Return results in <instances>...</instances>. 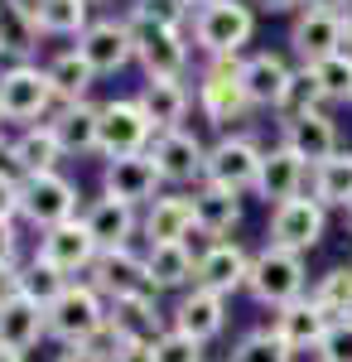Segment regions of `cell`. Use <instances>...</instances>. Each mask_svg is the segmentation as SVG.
<instances>
[{"mask_svg":"<svg viewBox=\"0 0 352 362\" xmlns=\"http://www.w3.org/2000/svg\"><path fill=\"white\" fill-rule=\"evenodd\" d=\"M246 290H251L261 305H271V309H285V305H295V300H304V295H309V271H304V256H295V251L271 247V242H266V247L251 256Z\"/></svg>","mask_w":352,"mask_h":362,"instance_id":"6da1fadb","label":"cell"},{"mask_svg":"<svg viewBox=\"0 0 352 362\" xmlns=\"http://www.w3.org/2000/svg\"><path fill=\"white\" fill-rule=\"evenodd\" d=\"M256 34L251 0H208L193 15V39L208 58H237Z\"/></svg>","mask_w":352,"mask_h":362,"instance_id":"7a4b0ae2","label":"cell"},{"mask_svg":"<svg viewBox=\"0 0 352 362\" xmlns=\"http://www.w3.org/2000/svg\"><path fill=\"white\" fill-rule=\"evenodd\" d=\"M44 314H49V334L68 348H92V338H102L107 329V309L92 285H68Z\"/></svg>","mask_w":352,"mask_h":362,"instance_id":"3957f363","label":"cell"},{"mask_svg":"<svg viewBox=\"0 0 352 362\" xmlns=\"http://www.w3.org/2000/svg\"><path fill=\"white\" fill-rule=\"evenodd\" d=\"M266 150L256 145V136H222L208 150V165H203V184L227 189V194L242 198L246 189H256V174H261Z\"/></svg>","mask_w":352,"mask_h":362,"instance_id":"277c9868","label":"cell"},{"mask_svg":"<svg viewBox=\"0 0 352 362\" xmlns=\"http://www.w3.org/2000/svg\"><path fill=\"white\" fill-rule=\"evenodd\" d=\"M198 107L213 126H232L251 112V97L242 87V58H213V68L198 83Z\"/></svg>","mask_w":352,"mask_h":362,"instance_id":"5b68a950","label":"cell"},{"mask_svg":"<svg viewBox=\"0 0 352 362\" xmlns=\"http://www.w3.org/2000/svg\"><path fill=\"white\" fill-rule=\"evenodd\" d=\"M324 227H328V208L319 198H290V203H280L271 208V247H285L304 256V251H314L324 242Z\"/></svg>","mask_w":352,"mask_h":362,"instance_id":"8992f818","label":"cell"},{"mask_svg":"<svg viewBox=\"0 0 352 362\" xmlns=\"http://www.w3.org/2000/svg\"><path fill=\"white\" fill-rule=\"evenodd\" d=\"M343 44H348L343 15H333V10L304 5L295 15V25H290V54L299 58V68H314V63H324V58L343 54Z\"/></svg>","mask_w":352,"mask_h":362,"instance_id":"52a82bcc","label":"cell"},{"mask_svg":"<svg viewBox=\"0 0 352 362\" xmlns=\"http://www.w3.org/2000/svg\"><path fill=\"white\" fill-rule=\"evenodd\" d=\"M126 25H131V39H136V58L145 63L150 78H184V68H189V44H184L179 29L150 25V20H140V15H131Z\"/></svg>","mask_w":352,"mask_h":362,"instance_id":"ba28073f","label":"cell"},{"mask_svg":"<svg viewBox=\"0 0 352 362\" xmlns=\"http://www.w3.org/2000/svg\"><path fill=\"white\" fill-rule=\"evenodd\" d=\"M73 208H78V189L63 174H34V179L20 184V213L44 232L73 223Z\"/></svg>","mask_w":352,"mask_h":362,"instance_id":"9c48e42d","label":"cell"},{"mask_svg":"<svg viewBox=\"0 0 352 362\" xmlns=\"http://www.w3.org/2000/svg\"><path fill=\"white\" fill-rule=\"evenodd\" d=\"M150 131H155V121L145 116L140 102H111V107H102V136H97V150H102L107 160L145 155Z\"/></svg>","mask_w":352,"mask_h":362,"instance_id":"30bf717a","label":"cell"},{"mask_svg":"<svg viewBox=\"0 0 352 362\" xmlns=\"http://www.w3.org/2000/svg\"><path fill=\"white\" fill-rule=\"evenodd\" d=\"M54 97L58 92H54V83H49V68L15 63V68L0 78V116H10V121H34Z\"/></svg>","mask_w":352,"mask_h":362,"instance_id":"8fae6325","label":"cell"},{"mask_svg":"<svg viewBox=\"0 0 352 362\" xmlns=\"http://www.w3.org/2000/svg\"><path fill=\"white\" fill-rule=\"evenodd\" d=\"M280 145L295 150L304 165H324L333 160L343 145H338V121L328 112H309V116H295V121H280Z\"/></svg>","mask_w":352,"mask_h":362,"instance_id":"7c38bea8","label":"cell"},{"mask_svg":"<svg viewBox=\"0 0 352 362\" xmlns=\"http://www.w3.org/2000/svg\"><path fill=\"white\" fill-rule=\"evenodd\" d=\"M164 184L160 165H155V155H126V160H111L107 174H102V189L107 198L116 203H126V208H136V203H155V189Z\"/></svg>","mask_w":352,"mask_h":362,"instance_id":"4fadbf2b","label":"cell"},{"mask_svg":"<svg viewBox=\"0 0 352 362\" xmlns=\"http://www.w3.org/2000/svg\"><path fill=\"white\" fill-rule=\"evenodd\" d=\"M246 276H251V256H246L242 242H213V247L198 256V276L193 285H203V290H213V295H237L246 290Z\"/></svg>","mask_w":352,"mask_h":362,"instance_id":"5bb4252c","label":"cell"},{"mask_svg":"<svg viewBox=\"0 0 352 362\" xmlns=\"http://www.w3.org/2000/svg\"><path fill=\"white\" fill-rule=\"evenodd\" d=\"M78 54L87 58L92 73H116L136 58V39H131V25H116V20H97V25L82 29Z\"/></svg>","mask_w":352,"mask_h":362,"instance_id":"9a60e30c","label":"cell"},{"mask_svg":"<svg viewBox=\"0 0 352 362\" xmlns=\"http://www.w3.org/2000/svg\"><path fill=\"white\" fill-rule=\"evenodd\" d=\"M271 329L280 334V343H285L290 353H319V343L328 338L333 319H328L324 309L304 295V300H295V305L275 309V324H271Z\"/></svg>","mask_w":352,"mask_h":362,"instance_id":"2e32d148","label":"cell"},{"mask_svg":"<svg viewBox=\"0 0 352 362\" xmlns=\"http://www.w3.org/2000/svg\"><path fill=\"white\" fill-rule=\"evenodd\" d=\"M97 251H102V247L92 242L87 223H63V227H49V232H44V242H39V261H49L54 271L73 276V271L97 266Z\"/></svg>","mask_w":352,"mask_h":362,"instance_id":"e0dca14e","label":"cell"},{"mask_svg":"<svg viewBox=\"0 0 352 362\" xmlns=\"http://www.w3.org/2000/svg\"><path fill=\"white\" fill-rule=\"evenodd\" d=\"M304 179H309V165L299 160L295 150L271 145L266 160H261V174H256V194L266 198L271 208H280V203H290V198L304 194Z\"/></svg>","mask_w":352,"mask_h":362,"instance_id":"ac0fdd59","label":"cell"},{"mask_svg":"<svg viewBox=\"0 0 352 362\" xmlns=\"http://www.w3.org/2000/svg\"><path fill=\"white\" fill-rule=\"evenodd\" d=\"M290 78H295V68H290L280 54H251V58H242V87H246V97H251V107L280 112Z\"/></svg>","mask_w":352,"mask_h":362,"instance_id":"d6986e66","label":"cell"},{"mask_svg":"<svg viewBox=\"0 0 352 362\" xmlns=\"http://www.w3.org/2000/svg\"><path fill=\"white\" fill-rule=\"evenodd\" d=\"M44 334H49V314H44L39 300H29L25 290H20L15 300L0 305V348H10V353H29Z\"/></svg>","mask_w":352,"mask_h":362,"instance_id":"ffe728a7","label":"cell"},{"mask_svg":"<svg viewBox=\"0 0 352 362\" xmlns=\"http://www.w3.org/2000/svg\"><path fill=\"white\" fill-rule=\"evenodd\" d=\"M155 165L169 184H193L203 179V165H208V150L198 145L193 131H164L155 140Z\"/></svg>","mask_w":352,"mask_h":362,"instance_id":"44dd1931","label":"cell"},{"mask_svg":"<svg viewBox=\"0 0 352 362\" xmlns=\"http://www.w3.org/2000/svg\"><path fill=\"white\" fill-rule=\"evenodd\" d=\"M222 324H227V300L213 295V290H203V285H193L189 295L179 300V309H174V329L189 334V338H198V343L217 338Z\"/></svg>","mask_w":352,"mask_h":362,"instance_id":"7402d4cb","label":"cell"},{"mask_svg":"<svg viewBox=\"0 0 352 362\" xmlns=\"http://www.w3.org/2000/svg\"><path fill=\"white\" fill-rule=\"evenodd\" d=\"M107 324H111V334L121 338V343H155V338L164 334L160 309H155L150 295H121V300H111Z\"/></svg>","mask_w":352,"mask_h":362,"instance_id":"603a6c76","label":"cell"},{"mask_svg":"<svg viewBox=\"0 0 352 362\" xmlns=\"http://www.w3.org/2000/svg\"><path fill=\"white\" fill-rule=\"evenodd\" d=\"M242 223V198L227 194V189H213V184H203L198 194H193V227L203 232V237H217V242H227V232Z\"/></svg>","mask_w":352,"mask_h":362,"instance_id":"cb8c5ba5","label":"cell"},{"mask_svg":"<svg viewBox=\"0 0 352 362\" xmlns=\"http://www.w3.org/2000/svg\"><path fill=\"white\" fill-rule=\"evenodd\" d=\"M82 223H87L92 242L102 251H126L131 232H136V208H126V203H116V198H97Z\"/></svg>","mask_w":352,"mask_h":362,"instance_id":"d4e9b609","label":"cell"},{"mask_svg":"<svg viewBox=\"0 0 352 362\" xmlns=\"http://www.w3.org/2000/svg\"><path fill=\"white\" fill-rule=\"evenodd\" d=\"M140 107H145V116L155 121V131H184L179 121L189 116V92H184V83L179 78H150L145 83V92H140Z\"/></svg>","mask_w":352,"mask_h":362,"instance_id":"484cf974","label":"cell"},{"mask_svg":"<svg viewBox=\"0 0 352 362\" xmlns=\"http://www.w3.org/2000/svg\"><path fill=\"white\" fill-rule=\"evenodd\" d=\"M49 131L58 136L63 155H87V150H97V136H102V112L87 102H73L58 112V121H49Z\"/></svg>","mask_w":352,"mask_h":362,"instance_id":"4316f807","label":"cell"},{"mask_svg":"<svg viewBox=\"0 0 352 362\" xmlns=\"http://www.w3.org/2000/svg\"><path fill=\"white\" fill-rule=\"evenodd\" d=\"M145 276H150V290H179L198 276V261H193L189 242H164V247H150L145 256Z\"/></svg>","mask_w":352,"mask_h":362,"instance_id":"83f0119b","label":"cell"},{"mask_svg":"<svg viewBox=\"0 0 352 362\" xmlns=\"http://www.w3.org/2000/svg\"><path fill=\"white\" fill-rule=\"evenodd\" d=\"M97 290H111V300H121V295H150L145 261H136L131 251H102L97 256Z\"/></svg>","mask_w":352,"mask_h":362,"instance_id":"f1b7e54d","label":"cell"},{"mask_svg":"<svg viewBox=\"0 0 352 362\" xmlns=\"http://www.w3.org/2000/svg\"><path fill=\"white\" fill-rule=\"evenodd\" d=\"M193 232V198H155L150 213H145V237L150 247L164 242H184Z\"/></svg>","mask_w":352,"mask_h":362,"instance_id":"f546056e","label":"cell"},{"mask_svg":"<svg viewBox=\"0 0 352 362\" xmlns=\"http://www.w3.org/2000/svg\"><path fill=\"white\" fill-rule=\"evenodd\" d=\"M309 189H314L309 198H319L324 208H348L352 203V150H338L333 160L309 169Z\"/></svg>","mask_w":352,"mask_h":362,"instance_id":"4dcf8cb0","label":"cell"},{"mask_svg":"<svg viewBox=\"0 0 352 362\" xmlns=\"http://www.w3.org/2000/svg\"><path fill=\"white\" fill-rule=\"evenodd\" d=\"M58 155H63V145H58V136L49 131V126H29L25 136L10 145V160L25 169L29 179H34V174H54Z\"/></svg>","mask_w":352,"mask_h":362,"instance_id":"1f68e13d","label":"cell"},{"mask_svg":"<svg viewBox=\"0 0 352 362\" xmlns=\"http://www.w3.org/2000/svg\"><path fill=\"white\" fill-rule=\"evenodd\" d=\"M309 300L324 309L328 319H352V266H333L314 280Z\"/></svg>","mask_w":352,"mask_h":362,"instance_id":"d6a6232c","label":"cell"},{"mask_svg":"<svg viewBox=\"0 0 352 362\" xmlns=\"http://www.w3.org/2000/svg\"><path fill=\"white\" fill-rule=\"evenodd\" d=\"M92 78H97V73L87 68V58H82L78 49H73V54H58L54 63H49V83H54V92L68 102V107L82 102V92L92 87Z\"/></svg>","mask_w":352,"mask_h":362,"instance_id":"836d02e7","label":"cell"},{"mask_svg":"<svg viewBox=\"0 0 352 362\" xmlns=\"http://www.w3.org/2000/svg\"><path fill=\"white\" fill-rule=\"evenodd\" d=\"M309 112H324V87L309 68H295V78L285 87V102H280V121H295V116Z\"/></svg>","mask_w":352,"mask_h":362,"instance_id":"e575fe53","label":"cell"},{"mask_svg":"<svg viewBox=\"0 0 352 362\" xmlns=\"http://www.w3.org/2000/svg\"><path fill=\"white\" fill-rule=\"evenodd\" d=\"M39 29L44 34H82L87 0H39Z\"/></svg>","mask_w":352,"mask_h":362,"instance_id":"d590c367","label":"cell"},{"mask_svg":"<svg viewBox=\"0 0 352 362\" xmlns=\"http://www.w3.org/2000/svg\"><path fill=\"white\" fill-rule=\"evenodd\" d=\"M309 73H314L319 87H324V102H352V54L348 49L324 58V63H314Z\"/></svg>","mask_w":352,"mask_h":362,"instance_id":"8d00e7d4","label":"cell"},{"mask_svg":"<svg viewBox=\"0 0 352 362\" xmlns=\"http://www.w3.org/2000/svg\"><path fill=\"white\" fill-rule=\"evenodd\" d=\"M232 362H295V353L280 343V334H275V329H251V334L237 343Z\"/></svg>","mask_w":352,"mask_h":362,"instance_id":"74e56055","label":"cell"},{"mask_svg":"<svg viewBox=\"0 0 352 362\" xmlns=\"http://www.w3.org/2000/svg\"><path fill=\"white\" fill-rule=\"evenodd\" d=\"M63 290H68V276H63V271H54L49 261H39V256H34V266L25 271V295L49 309L58 295H63Z\"/></svg>","mask_w":352,"mask_h":362,"instance_id":"f35d334b","label":"cell"},{"mask_svg":"<svg viewBox=\"0 0 352 362\" xmlns=\"http://www.w3.org/2000/svg\"><path fill=\"white\" fill-rule=\"evenodd\" d=\"M136 15H140V20H150V25L179 29L189 15H198V10H193V0H140Z\"/></svg>","mask_w":352,"mask_h":362,"instance_id":"ab89813d","label":"cell"},{"mask_svg":"<svg viewBox=\"0 0 352 362\" xmlns=\"http://www.w3.org/2000/svg\"><path fill=\"white\" fill-rule=\"evenodd\" d=\"M155 362H203V343L179 334V329H169V334L155 338Z\"/></svg>","mask_w":352,"mask_h":362,"instance_id":"60d3db41","label":"cell"},{"mask_svg":"<svg viewBox=\"0 0 352 362\" xmlns=\"http://www.w3.org/2000/svg\"><path fill=\"white\" fill-rule=\"evenodd\" d=\"M319 362H352V319H333L328 338L319 343Z\"/></svg>","mask_w":352,"mask_h":362,"instance_id":"b9f144b4","label":"cell"},{"mask_svg":"<svg viewBox=\"0 0 352 362\" xmlns=\"http://www.w3.org/2000/svg\"><path fill=\"white\" fill-rule=\"evenodd\" d=\"M20 213V184L10 174H0V223H10Z\"/></svg>","mask_w":352,"mask_h":362,"instance_id":"7bdbcfd3","label":"cell"},{"mask_svg":"<svg viewBox=\"0 0 352 362\" xmlns=\"http://www.w3.org/2000/svg\"><path fill=\"white\" fill-rule=\"evenodd\" d=\"M107 362H155V343H116Z\"/></svg>","mask_w":352,"mask_h":362,"instance_id":"ee69618b","label":"cell"},{"mask_svg":"<svg viewBox=\"0 0 352 362\" xmlns=\"http://www.w3.org/2000/svg\"><path fill=\"white\" fill-rule=\"evenodd\" d=\"M20 290H25V271H15V261H10V266H0V305H5V300H15Z\"/></svg>","mask_w":352,"mask_h":362,"instance_id":"f6af8a7d","label":"cell"},{"mask_svg":"<svg viewBox=\"0 0 352 362\" xmlns=\"http://www.w3.org/2000/svg\"><path fill=\"white\" fill-rule=\"evenodd\" d=\"M10 256H15V227L0 223V266H10Z\"/></svg>","mask_w":352,"mask_h":362,"instance_id":"bcb514c9","label":"cell"},{"mask_svg":"<svg viewBox=\"0 0 352 362\" xmlns=\"http://www.w3.org/2000/svg\"><path fill=\"white\" fill-rule=\"evenodd\" d=\"M251 5H261V10H271V15H285V10H304L309 0H251Z\"/></svg>","mask_w":352,"mask_h":362,"instance_id":"7dc6e473","label":"cell"},{"mask_svg":"<svg viewBox=\"0 0 352 362\" xmlns=\"http://www.w3.org/2000/svg\"><path fill=\"white\" fill-rule=\"evenodd\" d=\"M58 362H107V358H102V353H92V348H68Z\"/></svg>","mask_w":352,"mask_h":362,"instance_id":"c3c4849f","label":"cell"},{"mask_svg":"<svg viewBox=\"0 0 352 362\" xmlns=\"http://www.w3.org/2000/svg\"><path fill=\"white\" fill-rule=\"evenodd\" d=\"M309 5H314V10H333V15H343L352 0H309Z\"/></svg>","mask_w":352,"mask_h":362,"instance_id":"681fc988","label":"cell"},{"mask_svg":"<svg viewBox=\"0 0 352 362\" xmlns=\"http://www.w3.org/2000/svg\"><path fill=\"white\" fill-rule=\"evenodd\" d=\"M343 34H348V44H352V5L343 10Z\"/></svg>","mask_w":352,"mask_h":362,"instance_id":"f907efd6","label":"cell"},{"mask_svg":"<svg viewBox=\"0 0 352 362\" xmlns=\"http://www.w3.org/2000/svg\"><path fill=\"white\" fill-rule=\"evenodd\" d=\"M0 362H25V353H10V348H0Z\"/></svg>","mask_w":352,"mask_h":362,"instance_id":"816d5d0a","label":"cell"},{"mask_svg":"<svg viewBox=\"0 0 352 362\" xmlns=\"http://www.w3.org/2000/svg\"><path fill=\"white\" fill-rule=\"evenodd\" d=\"M343 223H348V237H352V203L343 208Z\"/></svg>","mask_w":352,"mask_h":362,"instance_id":"f5cc1de1","label":"cell"},{"mask_svg":"<svg viewBox=\"0 0 352 362\" xmlns=\"http://www.w3.org/2000/svg\"><path fill=\"white\" fill-rule=\"evenodd\" d=\"M203 5H208V0H193V10H203Z\"/></svg>","mask_w":352,"mask_h":362,"instance_id":"db71d44e","label":"cell"},{"mask_svg":"<svg viewBox=\"0 0 352 362\" xmlns=\"http://www.w3.org/2000/svg\"><path fill=\"white\" fill-rule=\"evenodd\" d=\"M348 107H352V102H348Z\"/></svg>","mask_w":352,"mask_h":362,"instance_id":"11a10c76","label":"cell"}]
</instances>
